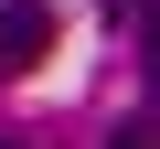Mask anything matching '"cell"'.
I'll return each instance as SVG.
<instances>
[{"mask_svg": "<svg viewBox=\"0 0 160 149\" xmlns=\"http://www.w3.org/2000/svg\"><path fill=\"white\" fill-rule=\"evenodd\" d=\"M53 53V11L43 0H0V74H32Z\"/></svg>", "mask_w": 160, "mask_h": 149, "instance_id": "obj_1", "label": "cell"}, {"mask_svg": "<svg viewBox=\"0 0 160 149\" xmlns=\"http://www.w3.org/2000/svg\"><path fill=\"white\" fill-rule=\"evenodd\" d=\"M128 11H139V0H107V22H128Z\"/></svg>", "mask_w": 160, "mask_h": 149, "instance_id": "obj_2", "label": "cell"}, {"mask_svg": "<svg viewBox=\"0 0 160 149\" xmlns=\"http://www.w3.org/2000/svg\"><path fill=\"white\" fill-rule=\"evenodd\" d=\"M107 149H149V138H107Z\"/></svg>", "mask_w": 160, "mask_h": 149, "instance_id": "obj_3", "label": "cell"}]
</instances>
